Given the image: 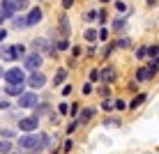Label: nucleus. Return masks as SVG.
I'll list each match as a JSON object with an SVG mask.
<instances>
[{"label":"nucleus","mask_w":159,"mask_h":154,"mask_svg":"<svg viewBox=\"0 0 159 154\" xmlns=\"http://www.w3.org/2000/svg\"><path fill=\"white\" fill-rule=\"evenodd\" d=\"M90 81H92V83H95V81H99V71H97V69L90 71Z\"/></svg>","instance_id":"26"},{"label":"nucleus","mask_w":159,"mask_h":154,"mask_svg":"<svg viewBox=\"0 0 159 154\" xmlns=\"http://www.w3.org/2000/svg\"><path fill=\"white\" fill-rule=\"evenodd\" d=\"M0 12H2L5 19H12L14 12H16V7H14V2H12V0H2V7H0Z\"/></svg>","instance_id":"10"},{"label":"nucleus","mask_w":159,"mask_h":154,"mask_svg":"<svg viewBox=\"0 0 159 154\" xmlns=\"http://www.w3.org/2000/svg\"><path fill=\"white\" fill-rule=\"evenodd\" d=\"M14 25L16 28H25V19H14Z\"/></svg>","instance_id":"27"},{"label":"nucleus","mask_w":159,"mask_h":154,"mask_svg":"<svg viewBox=\"0 0 159 154\" xmlns=\"http://www.w3.org/2000/svg\"><path fill=\"white\" fill-rule=\"evenodd\" d=\"M99 78L104 81V83H113V81H116V69H113V67L102 69V71H99Z\"/></svg>","instance_id":"11"},{"label":"nucleus","mask_w":159,"mask_h":154,"mask_svg":"<svg viewBox=\"0 0 159 154\" xmlns=\"http://www.w3.org/2000/svg\"><path fill=\"white\" fill-rule=\"evenodd\" d=\"M12 152V143L9 140H0V154H9Z\"/></svg>","instance_id":"15"},{"label":"nucleus","mask_w":159,"mask_h":154,"mask_svg":"<svg viewBox=\"0 0 159 154\" xmlns=\"http://www.w3.org/2000/svg\"><path fill=\"white\" fill-rule=\"evenodd\" d=\"M143 99H145L143 95H141V97H136V99H134V101H131V108H136V106H141V103H143Z\"/></svg>","instance_id":"24"},{"label":"nucleus","mask_w":159,"mask_h":154,"mask_svg":"<svg viewBox=\"0 0 159 154\" xmlns=\"http://www.w3.org/2000/svg\"><path fill=\"white\" fill-rule=\"evenodd\" d=\"M2 136L9 140V138H14V131H12V129H2Z\"/></svg>","instance_id":"28"},{"label":"nucleus","mask_w":159,"mask_h":154,"mask_svg":"<svg viewBox=\"0 0 159 154\" xmlns=\"http://www.w3.org/2000/svg\"><path fill=\"white\" fill-rule=\"evenodd\" d=\"M136 58H145V48H139V51H136Z\"/></svg>","instance_id":"35"},{"label":"nucleus","mask_w":159,"mask_h":154,"mask_svg":"<svg viewBox=\"0 0 159 154\" xmlns=\"http://www.w3.org/2000/svg\"><path fill=\"white\" fill-rule=\"evenodd\" d=\"M102 2H108V0H102Z\"/></svg>","instance_id":"41"},{"label":"nucleus","mask_w":159,"mask_h":154,"mask_svg":"<svg viewBox=\"0 0 159 154\" xmlns=\"http://www.w3.org/2000/svg\"><path fill=\"white\" fill-rule=\"evenodd\" d=\"M23 53V46L21 44H16V46H7V48H0V58L2 60H16Z\"/></svg>","instance_id":"3"},{"label":"nucleus","mask_w":159,"mask_h":154,"mask_svg":"<svg viewBox=\"0 0 159 154\" xmlns=\"http://www.w3.org/2000/svg\"><path fill=\"white\" fill-rule=\"evenodd\" d=\"M12 2H14V7H16V9H25L30 0H12Z\"/></svg>","instance_id":"19"},{"label":"nucleus","mask_w":159,"mask_h":154,"mask_svg":"<svg viewBox=\"0 0 159 154\" xmlns=\"http://www.w3.org/2000/svg\"><path fill=\"white\" fill-rule=\"evenodd\" d=\"M44 83H46V76H44L42 71H35V74L28 78V85L32 87V90H37V87H44Z\"/></svg>","instance_id":"7"},{"label":"nucleus","mask_w":159,"mask_h":154,"mask_svg":"<svg viewBox=\"0 0 159 154\" xmlns=\"http://www.w3.org/2000/svg\"><path fill=\"white\" fill-rule=\"evenodd\" d=\"M37 124H39V120H37V115H32V117H23V120H21V122H19V129L25 131V134H30V131L37 129Z\"/></svg>","instance_id":"6"},{"label":"nucleus","mask_w":159,"mask_h":154,"mask_svg":"<svg viewBox=\"0 0 159 154\" xmlns=\"http://www.w3.org/2000/svg\"><path fill=\"white\" fill-rule=\"evenodd\" d=\"M0 78H2V69H0Z\"/></svg>","instance_id":"39"},{"label":"nucleus","mask_w":159,"mask_h":154,"mask_svg":"<svg viewBox=\"0 0 159 154\" xmlns=\"http://www.w3.org/2000/svg\"><path fill=\"white\" fill-rule=\"evenodd\" d=\"M102 108H104V111H113V101H111V99H104Z\"/></svg>","instance_id":"22"},{"label":"nucleus","mask_w":159,"mask_h":154,"mask_svg":"<svg viewBox=\"0 0 159 154\" xmlns=\"http://www.w3.org/2000/svg\"><path fill=\"white\" fill-rule=\"evenodd\" d=\"M106 126H120V120H113V117H108V120H106Z\"/></svg>","instance_id":"25"},{"label":"nucleus","mask_w":159,"mask_h":154,"mask_svg":"<svg viewBox=\"0 0 159 154\" xmlns=\"http://www.w3.org/2000/svg\"><path fill=\"white\" fill-rule=\"evenodd\" d=\"M92 115H95V108H85V111H83V115L79 117V122H81V124H85L88 120L92 117Z\"/></svg>","instance_id":"14"},{"label":"nucleus","mask_w":159,"mask_h":154,"mask_svg":"<svg viewBox=\"0 0 159 154\" xmlns=\"http://www.w3.org/2000/svg\"><path fill=\"white\" fill-rule=\"evenodd\" d=\"M19 106L21 108H35L37 106V95L35 92H25V95L21 92L19 95Z\"/></svg>","instance_id":"4"},{"label":"nucleus","mask_w":159,"mask_h":154,"mask_svg":"<svg viewBox=\"0 0 159 154\" xmlns=\"http://www.w3.org/2000/svg\"><path fill=\"white\" fill-rule=\"evenodd\" d=\"M65 78H67V71H65V69H58V74H56V78H53V83H56V85H60Z\"/></svg>","instance_id":"16"},{"label":"nucleus","mask_w":159,"mask_h":154,"mask_svg":"<svg viewBox=\"0 0 159 154\" xmlns=\"http://www.w3.org/2000/svg\"><path fill=\"white\" fill-rule=\"evenodd\" d=\"M42 113H44V115H46V113H48V106H46V103H42V106H39V108H37V115H42Z\"/></svg>","instance_id":"29"},{"label":"nucleus","mask_w":159,"mask_h":154,"mask_svg":"<svg viewBox=\"0 0 159 154\" xmlns=\"http://www.w3.org/2000/svg\"><path fill=\"white\" fill-rule=\"evenodd\" d=\"M19 147H21L23 152H32V154H37V152H39V145H37V136H32V134L21 136V138H19Z\"/></svg>","instance_id":"1"},{"label":"nucleus","mask_w":159,"mask_h":154,"mask_svg":"<svg viewBox=\"0 0 159 154\" xmlns=\"http://www.w3.org/2000/svg\"><path fill=\"white\" fill-rule=\"evenodd\" d=\"M85 19H88V21H97V12H88Z\"/></svg>","instance_id":"30"},{"label":"nucleus","mask_w":159,"mask_h":154,"mask_svg":"<svg viewBox=\"0 0 159 154\" xmlns=\"http://www.w3.org/2000/svg\"><path fill=\"white\" fill-rule=\"evenodd\" d=\"M42 62H44V58L39 55V53H28V55L23 58V64H25L28 71H37L42 67Z\"/></svg>","instance_id":"2"},{"label":"nucleus","mask_w":159,"mask_h":154,"mask_svg":"<svg viewBox=\"0 0 159 154\" xmlns=\"http://www.w3.org/2000/svg\"><path fill=\"white\" fill-rule=\"evenodd\" d=\"M7 95H12V97H19L21 92H23V83H7Z\"/></svg>","instance_id":"12"},{"label":"nucleus","mask_w":159,"mask_h":154,"mask_svg":"<svg viewBox=\"0 0 159 154\" xmlns=\"http://www.w3.org/2000/svg\"><path fill=\"white\" fill-rule=\"evenodd\" d=\"M56 48H58V51H65V48H69V42H67V39H60V42L56 44Z\"/></svg>","instance_id":"20"},{"label":"nucleus","mask_w":159,"mask_h":154,"mask_svg":"<svg viewBox=\"0 0 159 154\" xmlns=\"http://www.w3.org/2000/svg\"><path fill=\"white\" fill-rule=\"evenodd\" d=\"M113 28H116V30L125 28V19H116V21H113Z\"/></svg>","instance_id":"23"},{"label":"nucleus","mask_w":159,"mask_h":154,"mask_svg":"<svg viewBox=\"0 0 159 154\" xmlns=\"http://www.w3.org/2000/svg\"><path fill=\"white\" fill-rule=\"evenodd\" d=\"M139 81H148V78H152V74L148 69H139V76H136Z\"/></svg>","instance_id":"17"},{"label":"nucleus","mask_w":159,"mask_h":154,"mask_svg":"<svg viewBox=\"0 0 159 154\" xmlns=\"http://www.w3.org/2000/svg\"><path fill=\"white\" fill-rule=\"evenodd\" d=\"M58 111H60V113H62V115H65V113H67V111H69V106H67V103H60V108H58Z\"/></svg>","instance_id":"32"},{"label":"nucleus","mask_w":159,"mask_h":154,"mask_svg":"<svg viewBox=\"0 0 159 154\" xmlns=\"http://www.w3.org/2000/svg\"><path fill=\"white\" fill-rule=\"evenodd\" d=\"M2 21H5V16H2V12H0V25H2Z\"/></svg>","instance_id":"38"},{"label":"nucleus","mask_w":159,"mask_h":154,"mask_svg":"<svg viewBox=\"0 0 159 154\" xmlns=\"http://www.w3.org/2000/svg\"><path fill=\"white\" fill-rule=\"evenodd\" d=\"M9 108V101H0V111H7Z\"/></svg>","instance_id":"34"},{"label":"nucleus","mask_w":159,"mask_h":154,"mask_svg":"<svg viewBox=\"0 0 159 154\" xmlns=\"http://www.w3.org/2000/svg\"><path fill=\"white\" fill-rule=\"evenodd\" d=\"M157 51H159V48H157V44H155V46H150V48H145V55H150L152 60H157Z\"/></svg>","instance_id":"18"},{"label":"nucleus","mask_w":159,"mask_h":154,"mask_svg":"<svg viewBox=\"0 0 159 154\" xmlns=\"http://www.w3.org/2000/svg\"><path fill=\"white\" fill-rule=\"evenodd\" d=\"M39 21H42V9H39V7L30 9L28 16H25V25H37Z\"/></svg>","instance_id":"8"},{"label":"nucleus","mask_w":159,"mask_h":154,"mask_svg":"<svg viewBox=\"0 0 159 154\" xmlns=\"http://www.w3.org/2000/svg\"><path fill=\"white\" fill-rule=\"evenodd\" d=\"M83 92H85V95H90V92H92V85H90V83L83 85Z\"/></svg>","instance_id":"36"},{"label":"nucleus","mask_w":159,"mask_h":154,"mask_svg":"<svg viewBox=\"0 0 159 154\" xmlns=\"http://www.w3.org/2000/svg\"><path fill=\"white\" fill-rule=\"evenodd\" d=\"M85 39H88V42H95V39H97V30H88V32H85Z\"/></svg>","instance_id":"21"},{"label":"nucleus","mask_w":159,"mask_h":154,"mask_svg":"<svg viewBox=\"0 0 159 154\" xmlns=\"http://www.w3.org/2000/svg\"><path fill=\"white\" fill-rule=\"evenodd\" d=\"M9 154H19V152H9Z\"/></svg>","instance_id":"40"},{"label":"nucleus","mask_w":159,"mask_h":154,"mask_svg":"<svg viewBox=\"0 0 159 154\" xmlns=\"http://www.w3.org/2000/svg\"><path fill=\"white\" fill-rule=\"evenodd\" d=\"M5 35H7V32H5L2 28H0V42H2V39H5Z\"/></svg>","instance_id":"37"},{"label":"nucleus","mask_w":159,"mask_h":154,"mask_svg":"<svg viewBox=\"0 0 159 154\" xmlns=\"http://www.w3.org/2000/svg\"><path fill=\"white\" fill-rule=\"evenodd\" d=\"M118 46H120V48H127V46H129V39H120Z\"/></svg>","instance_id":"31"},{"label":"nucleus","mask_w":159,"mask_h":154,"mask_svg":"<svg viewBox=\"0 0 159 154\" xmlns=\"http://www.w3.org/2000/svg\"><path fill=\"white\" fill-rule=\"evenodd\" d=\"M72 5H74V0H62V7H65V9H69Z\"/></svg>","instance_id":"33"},{"label":"nucleus","mask_w":159,"mask_h":154,"mask_svg":"<svg viewBox=\"0 0 159 154\" xmlns=\"http://www.w3.org/2000/svg\"><path fill=\"white\" fill-rule=\"evenodd\" d=\"M35 48H39V51H44V53H51V55H56V53H53V44H51V39H35Z\"/></svg>","instance_id":"9"},{"label":"nucleus","mask_w":159,"mask_h":154,"mask_svg":"<svg viewBox=\"0 0 159 154\" xmlns=\"http://www.w3.org/2000/svg\"><path fill=\"white\" fill-rule=\"evenodd\" d=\"M60 35H62V39H67V37H69V19H67V16L60 19Z\"/></svg>","instance_id":"13"},{"label":"nucleus","mask_w":159,"mask_h":154,"mask_svg":"<svg viewBox=\"0 0 159 154\" xmlns=\"http://www.w3.org/2000/svg\"><path fill=\"white\" fill-rule=\"evenodd\" d=\"M5 78H7V83H23L25 81V74H23V69H19V67H12L7 71V74H2Z\"/></svg>","instance_id":"5"}]
</instances>
